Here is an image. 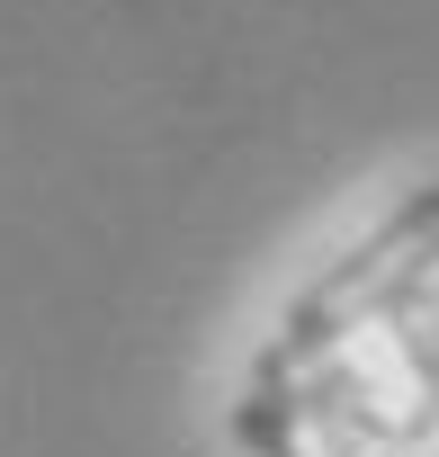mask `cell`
Masks as SVG:
<instances>
[{
  "label": "cell",
  "mask_w": 439,
  "mask_h": 457,
  "mask_svg": "<svg viewBox=\"0 0 439 457\" xmlns=\"http://www.w3.org/2000/svg\"><path fill=\"white\" fill-rule=\"evenodd\" d=\"M439 270V188H421V197H403L377 234L341 261V270H323L296 305H287V332L269 341V359H261V386H287L305 359H323L359 314H403L412 296H421V278Z\"/></svg>",
  "instance_id": "obj_1"
}]
</instances>
